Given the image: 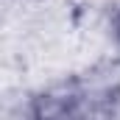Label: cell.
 <instances>
[{
  "label": "cell",
  "instance_id": "cell-1",
  "mask_svg": "<svg viewBox=\"0 0 120 120\" xmlns=\"http://www.w3.org/2000/svg\"><path fill=\"white\" fill-rule=\"evenodd\" d=\"M112 34H115V39L120 42V11L115 14V20H112Z\"/></svg>",
  "mask_w": 120,
  "mask_h": 120
}]
</instances>
